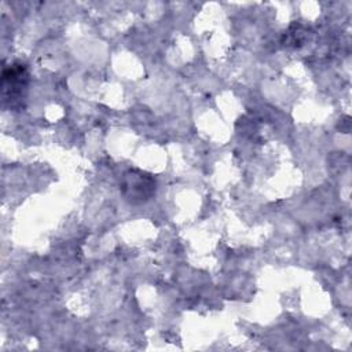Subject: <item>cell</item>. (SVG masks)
<instances>
[{
    "label": "cell",
    "instance_id": "6da1fadb",
    "mask_svg": "<svg viewBox=\"0 0 352 352\" xmlns=\"http://www.w3.org/2000/svg\"><path fill=\"white\" fill-rule=\"evenodd\" d=\"M121 192L131 204H142L155 194V180L146 172L131 169L124 175Z\"/></svg>",
    "mask_w": 352,
    "mask_h": 352
}]
</instances>
